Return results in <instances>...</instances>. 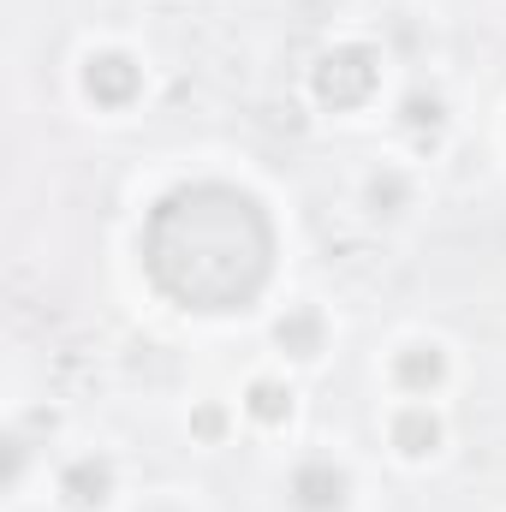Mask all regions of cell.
Instances as JSON below:
<instances>
[{
	"mask_svg": "<svg viewBox=\"0 0 506 512\" xmlns=\"http://www.w3.org/2000/svg\"><path fill=\"white\" fill-rule=\"evenodd\" d=\"M143 262L191 310H245L274 268V227L233 185H185L149 215Z\"/></svg>",
	"mask_w": 506,
	"mask_h": 512,
	"instance_id": "obj_1",
	"label": "cell"
},
{
	"mask_svg": "<svg viewBox=\"0 0 506 512\" xmlns=\"http://www.w3.org/2000/svg\"><path fill=\"white\" fill-rule=\"evenodd\" d=\"M370 90H376V54L370 48H334L316 66V96L328 108H358Z\"/></svg>",
	"mask_w": 506,
	"mask_h": 512,
	"instance_id": "obj_2",
	"label": "cell"
},
{
	"mask_svg": "<svg viewBox=\"0 0 506 512\" xmlns=\"http://www.w3.org/2000/svg\"><path fill=\"white\" fill-rule=\"evenodd\" d=\"M292 495H298L304 512H334L346 501V477H340L328 459H316V465H304V471L292 477Z\"/></svg>",
	"mask_w": 506,
	"mask_h": 512,
	"instance_id": "obj_3",
	"label": "cell"
},
{
	"mask_svg": "<svg viewBox=\"0 0 506 512\" xmlns=\"http://www.w3.org/2000/svg\"><path fill=\"white\" fill-rule=\"evenodd\" d=\"M84 84H90V96H96V102L120 108V102H131V96H137V66H131V60H120V54H102V60H90Z\"/></svg>",
	"mask_w": 506,
	"mask_h": 512,
	"instance_id": "obj_4",
	"label": "cell"
},
{
	"mask_svg": "<svg viewBox=\"0 0 506 512\" xmlns=\"http://www.w3.org/2000/svg\"><path fill=\"white\" fill-rule=\"evenodd\" d=\"M393 441H399L405 453H429V447L441 441V429H435V417H429V411H405V417H399V429H393Z\"/></svg>",
	"mask_w": 506,
	"mask_h": 512,
	"instance_id": "obj_5",
	"label": "cell"
},
{
	"mask_svg": "<svg viewBox=\"0 0 506 512\" xmlns=\"http://www.w3.org/2000/svg\"><path fill=\"white\" fill-rule=\"evenodd\" d=\"M66 495L78 501V507H96L102 495H108V465H96V459H84L72 477H66Z\"/></svg>",
	"mask_w": 506,
	"mask_h": 512,
	"instance_id": "obj_6",
	"label": "cell"
},
{
	"mask_svg": "<svg viewBox=\"0 0 506 512\" xmlns=\"http://www.w3.org/2000/svg\"><path fill=\"white\" fill-rule=\"evenodd\" d=\"M251 411L262 417V423H280V417L292 411V393H280L274 382H256L251 387Z\"/></svg>",
	"mask_w": 506,
	"mask_h": 512,
	"instance_id": "obj_7",
	"label": "cell"
},
{
	"mask_svg": "<svg viewBox=\"0 0 506 512\" xmlns=\"http://www.w3.org/2000/svg\"><path fill=\"white\" fill-rule=\"evenodd\" d=\"M280 346H292L298 358H310V352H316V316H292V322H280Z\"/></svg>",
	"mask_w": 506,
	"mask_h": 512,
	"instance_id": "obj_8",
	"label": "cell"
},
{
	"mask_svg": "<svg viewBox=\"0 0 506 512\" xmlns=\"http://www.w3.org/2000/svg\"><path fill=\"white\" fill-rule=\"evenodd\" d=\"M399 376H405L411 387L441 382V352H411V358H399Z\"/></svg>",
	"mask_w": 506,
	"mask_h": 512,
	"instance_id": "obj_9",
	"label": "cell"
}]
</instances>
